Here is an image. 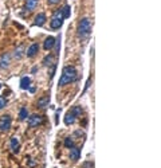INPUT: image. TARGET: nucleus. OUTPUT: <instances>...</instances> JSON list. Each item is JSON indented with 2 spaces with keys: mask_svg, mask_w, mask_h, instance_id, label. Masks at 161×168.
Segmentation results:
<instances>
[{
  "mask_svg": "<svg viewBox=\"0 0 161 168\" xmlns=\"http://www.w3.org/2000/svg\"><path fill=\"white\" fill-rule=\"evenodd\" d=\"M76 78H78V74H76V69L74 66L63 67L62 77H60V79H59V86H64V85L74 82Z\"/></svg>",
  "mask_w": 161,
  "mask_h": 168,
  "instance_id": "nucleus-1",
  "label": "nucleus"
},
{
  "mask_svg": "<svg viewBox=\"0 0 161 168\" xmlns=\"http://www.w3.org/2000/svg\"><path fill=\"white\" fill-rule=\"evenodd\" d=\"M91 34V23L89 18H83L78 24V35L82 38H87Z\"/></svg>",
  "mask_w": 161,
  "mask_h": 168,
  "instance_id": "nucleus-2",
  "label": "nucleus"
},
{
  "mask_svg": "<svg viewBox=\"0 0 161 168\" xmlns=\"http://www.w3.org/2000/svg\"><path fill=\"white\" fill-rule=\"evenodd\" d=\"M62 24H63V15H62V11L58 10L54 12V15L51 18V28L58 30V28L62 27Z\"/></svg>",
  "mask_w": 161,
  "mask_h": 168,
  "instance_id": "nucleus-3",
  "label": "nucleus"
},
{
  "mask_svg": "<svg viewBox=\"0 0 161 168\" xmlns=\"http://www.w3.org/2000/svg\"><path fill=\"white\" fill-rule=\"evenodd\" d=\"M11 124H12V120L8 114H4V116L0 117V130L2 132H7L11 128Z\"/></svg>",
  "mask_w": 161,
  "mask_h": 168,
  "instance_id": "nucleus-4",
  "label": "nucleus"
},
{
  "mask_svg": "<svg viewBox=\"0 0 161 168\" xmlns=\"http://www.w3.org/2000/svg\"><path fill=\"white\" fill-rule=\"evenodd\" d=\"M42 122H43V117L39 116V114H32L31 117H28V125H30L31 128L40 125Z\"/></svg>",
  "mask_w": 161,
  "mask_h": 168,
  "instance_id": "nucleus-5",
  "label": "nucleus"
},
{
  "mask_svg": "<svg viewBox=\"0 0 161 168\" xmlns=\"http://www.w3.org/2000/svg\"><path fill=\"white\" fill-rule=\"evenodd\" d=\"M11 63V57L8 52H4V54H2V57H0V69H7L8 66H10Z\"/></svg>",
  "mask_w": 161,
  "mask_h": 168,
  "instance_id": "nucleus-6",
  "label": "nucleus"
},
{
  "mask_svg": "<svg viewBox=\"0 0 161 168\" xmlns=\"http://www.w3.org/2000/svg\"><path fill=\"white\" fill-rule=\"evenodd\" d=\"M39 51V44L38 43H34V44H31L30 47H28V50H27V57H30V58H32V57H35L36 55V52Z\"/></svg>",
  "mask_w": 161,
  "mask_h": 168,
  "instance_id": "nucleus-7",
  "label": "nucleus"
},
{
  "mask_svg": "<svg viewBox=\"0 0 161 168\" xmlns=\"http://www.w3.org/2000/svg\"><path fill=\"white\" fill-rule=\"evenodd\" d=\"M54 44H55V38L54 36H48V38H46V40H44L43 47H44V50H51V48L54 47Z\"/></svg>",
  "mask_w": 161,
  "mask_h": 168,
  "instance_id": "nucleus-8",
  "label": "nucleus"
},
{
  "mask_svg": "<svg viewBox=\"0 0 161 168\" xmlns=\"http://www.w3.org/2000/svg\"><path fill=\"white\" fill-rule=\"evenodd\" d=\"M46 20H47V18H46V15L44 14H38L35 16V22H34V24L35 26H43L44 23H46Z\"/></svg>",
  "mask_w": 161,
  "mask_h": 168,
  "instance_id": "nucleus-9",
  "label": "nucleus"
},
{
  "mask_svg": "<svg viewBox=\"0 0 161 168\" xmlns=\"http://www.w3.org/2000/svg\"><path fill=\"white\" fill-rule=\"evenodd\" d=\"M79 157H80V149L76 148V147H72L71 151H70V159H71V160H74V161H76Z\"/></svg>",
  "mask_w": 161,
  "mask_h": 168,
  "instance_id": "nucleus-10",
  "label": "nucleus"
},
{
  "mask_svg": "<svg viewBox=\"0 0 161 168\" xmlns=\"http://www.w3.org/2000/svg\"><path fill=\"white\" fill-rule=\"evenodd\" d=\"M19 148H20V143L16 137H12L11 138V149L14 153H18L19 152Z\"/></svg>",
  "mask_w": 161,
  "mask_h": 168,
  "instance_id": "nucleus-11",
  "label": "nucleus"
},
{
  "mask_svg": "<svg viewBox=\"0 0 161 168\" xmlns=\"http://www.w3.org/2000/svg\"><path fill=\"white\" fill-rule=\"evenodd\" d=\"M75 120H76V117L71 112H68L66 116H64V124L66 125H72L75 122Z\"/></svg>",
  "mask_w": 161,
  "mask_h": 168,
  "instance_id": "nucleus-12",
  "label": "nucleus"
},
{
  "mask_svg": "<svg viewBox=\"0 0 161 168\" xmlns=\"http://www.w3.org/2000/svg\"><path fill=\"white\" fill-rule=\"evenodd\" d=\"M36 4H38V0H27V3H26V11H28V12L34 11L35 7H36Z\"/></svg>",
  "mask_w": 161,
  "mask_h": 168,
  "instance_id": "nucleus-13",
  "label": "nucleus"
},
{
  "mask_svg": "<svg viewBox=\"0 0 161 168\" xmlns=\"http://www.w3.org/2000/svg\"><path fill=\"white\" fill-rule=\"evenodd\" d=\"M48 102H50V97H48V96H44V97H42V98H39L38 106H39V108H46V106H48Z\"/></svg>",
  "mask_w": 161,
  "mask_h": 168,
  "instance_id": "nucleus-14",
  "label": "nucleus"
},
{
  "mask_svg": "<svg viewBox=\"0 0 161 168\" xmlns=\"http://www.w3.org/2000/svg\"><path fill=\"white\" fill-rule=\"evenodd\" d=\"M30 84H31L30 77H23V78L20 79V88L22 89H28L30 88Z\"/></svg>",
  "mask_w": 161,
  "mask_h": 168,
  "instance_id": "nucleus-15",
  "label": "nucleus"
},
{
  "mask_svg": "<svg viewBox=\"0 0 161 168\" xmlns=\"http://www.w3.org/2000/svg\"><path fill=\"white\" fill-rule=\"evenodd\" d=\"M71 8H70V6H64L62 10V15H63V19H67V18H70V14H71Z\"/></svg>",
  "mask_w": 161,
  "mask_h": 168,
  "instance_id": "nucleus-16",
  "label": "nucleus"
},
{
  "mask_svg": "<svg viewBox=\"0 0 161 168\" xmlns=\"http://www.w3.org/2000/svg\"><path fill=\"white\" fill-rule=\"evenodd\" d=\"M28 117V112H27V109L26 108H20V110H19V118L20 120H26V118Z\"/></svg>",
  "mask_w": 161,
  "mask_h": 168,
  "instance_id": "nucleus-17",
  "label": "nucleus"
},
{
  "mask_svg": "<svg viewBox=\"0 0 161 168\" xmlns=\"http://www.w3.org/2000/svg\"><path fill=\"white\" fill-rule=\"evenodd\" d=\"M70 112L74 114L75 117H78V116H80V113H82V108H80V106H74V108H72Z\"/></svg>",
  "mask_w": 161,
  "mask_h": 168,
  "instance_id": "nucleus-18",
  "label": "nucleus"
},
{
  "mask_svg": "<svg viewBox=\"0 0 161 168\" xmlns=\"http://www.w3.org/2000/svg\"><path fill=\"white\" fill-rule=\"evenodd\" d=\"M64 147H66V148H72V147H74V141L71 140V137H67L66 140H64Z\"/></svg>",
  "mask_w": 161,
  "mask_h": 168,
  "instance_id": "nucleus-19",
  "label": "nucleus"
},
{
  "mask_svg": "<svg viewBox=\"0 0 161 168\" xmlns=\"http://www.w3.org/2000/svg\"><path fill=\"white\" fill-rule=\"evenodd\" d=\"M15 57H16L18 59L23 57V46H20V47H18V48L15 50Z\"/></svg>",
  "mask_w": 161,
  "mask_h": 168,
  "instance_id": "nucleus-20",
  "label": "nucleus"
},
{
  "mask_svg": "<svg viewBox=\"0 0 161 168\" xmlns=\"http://www.w3.org/2000/svg\"><path fill=\"white\" fill-rule=\"evenodd\" d=\"M51 62H52V55H51V54H50V55H47L46 58L43 59V63L46 65V66H50V65H52Z\"/></svg>",
  "mask_w": 161,
  "mask_h": 168,
  "instance_id": "nucleus-21",
  "label": "nucleus"
},
{
  "mask_svg": "<svg viewBox=\"0 0 161 168\" xmlns=\"http://www.w3.org/2000/svg\"><path fill=\"white\" fill-rule=\"evenodd\" d=\"M6 105H7V100H6V98H4V97L0 96V109H3Z\"/></svg>",
  "mask_w": 161,
  "mask_h": 168,
  "instance_id": "nucleus-22",
  "label": "nucleus"
},
{
  "mask_svg": "<svg viewBox=\"0 0 161 168\" xmlns=\"http://www.w3.org/2000/svg\"><path fill=\"white\" fill-rule=\"evenodd\" d=\"M83 168H93V163H86V164L83 166Z\"/></svg>",
  "mask_w": 161,
  "mask_h": 168,
  "instance_id": "nucleus-23",
  "label": "nucleus"
},
{
  "mask_svg": "<svg viewBox=\"0 0 161 168\" xmlns=\"http://www.w3.org/2000/svg\"><path fill=\"white\" fill-rule=\"evenodd\" d=\"M59 2H60V0H48V3H50V4H56Z\"/></svg>",
  "mask_w": 161,
  "mask_h": 168,
  "instance_id": "nucleus-24",
  "label": "nucleus"
},
{
  "mask_svg": "<svg viewBox=\"0 0 161 168\" xmlns=\"http://www.w3.org/2000/svg\"><path fill=\"white\" fill-rule=\"evenodd\" d=\"M0 89H2V84H0Z\"/></svg>",
  "mask_w": 161,
  "mask_h": 168,
  "instance_id": "nucleus-25",
  "label": "nucleus"
}]
</instances>
